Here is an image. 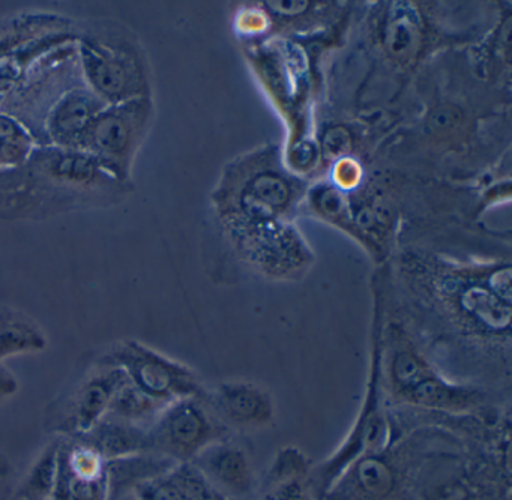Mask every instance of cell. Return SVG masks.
<instances>
[{
	"label": "cell",
	"instance_id": "cell-9",
	"mask_svg": "<svg viewBox=\"0 0 512 500\" xmlns=\"http://www.w3.org/2000/svg\"><path fill=\"white\" fill-rule=\"evenodd\" d=\"M310 460L295 446L280 449L253 500H310Z\"/></svg>",
	"mask_w": 512,
	"mask_h": 500
},
{
	"label": "cell",
	"instance_id": "cell-2",
	"mask_svg": "<svg viewBox=\"0 0 512 500\" xmlns=\"http://www.w3.org/2000/svg\"><path fill=\"white\" fill-rule=\"evenodd\" d=\"M226 431L205 392L167 404L148 427L149 446L151 452L172 463H191L211 443L224 439Z\"/></svg>",
	"mask_w": 512,
	"mask_h": 500
},
{
	"label": "cell",
	"instance_id": "cell-11",
	"mask_svg": "<svg viewBox=\"0 0 512 500\" xmlns=\"http://www.w3.org/2000/svg\"><path fill=\"white\" fill-rule=\"evenodd\" d=\"M79 439L97 449L106 460L151 452L148 428L112 416H106L91 431L79 436Z\"/></svg>",
	"mask_w": 512,
	"mask_h": 500
},
{
	"label": "cell",
	"instance_id": "cell-3",
	"mask_svg": "<svg viewBox=\"0 0 512 500\" xmlns=\"http://www.w3.org/2000/svg\"><path fill=\"white\" fill-rule=\"evenodd\" d=\"M148 115L145 97L104 107L86 131L80 151L94 157L113 179L122 181L128 176Z\"/></svg>",
	"mask_w": 512,
	"mask_h": 500
},
{
	"label": "cell",
	"instance_id": "cell-5",
	"mask_svg": "<svg viewBox=\"0 0 512 500\" xmlns=\"http://www.w3.org/2000/svg\"><path fill=\"white\" fill-rule=\"evenodd\" d=\"M127 382V376L118 367L97 364L65 398L53 424L56 433L79 437L91 431L106 418L113 398Z\"/></svg>",
	"mask_w": 512,
	"mask_h": 500
},
{
	"label": "cell",
	"instance_id": "cell-16",
	"mask_svg": "<svg viewBox=\"0 0 512 500\" xmlns=\"http://www.w3.org/2000/svg\"><path fill=\"white\" fill-rule=\"evenodd\" d=\"M32 137L7 115H0V169L22 166L32 154Z\"/></svg>",
	"mask_w": 512,
	"mask_h": 500
},
{
	"label": "cell",
	"instance_id": "cell-15",
	"mask_svg": "<svg viewBox=\"0 0 512 500\" xmlns=\"http://www.w3.org/2000/svg\"><path fill=\"white\" fill-rule=\"evenodd\" d=\"M166 406L127 382L113 398L107 416L148 428Z\"/></svg>",
	"mask_w": 512,
	"mask_h": 500
},
{
	"label": "cell",
	"instance_id": "cell-14",
	"mask_svg": "<svg viewBox=\"0 0 512 500\" xmlns=\"http://www.w3.org/2000/svg\"><path fill=\"white\" fill-rule=\"evenodd\" d=\"M61 439L49 443L38 455L14 490L17 500H52L58 476V455Z\"/></svg>",
	"mask_w": 512,
	"mask_h": 500
},
{
	"label": "cell",
	"instance_id": "cell-4",
	"mask_svg": "<svg viewBox=\"0 0 512 500\" xmlns=\"http://www.w3.org/2000/svg\"><path fill=\"white\" fill-rule=\"evenodd\" d=\"M80 58L89 85L104 103L113 106L142 97L143 71L127 47L86 37L80 41Z\"/></svg>",
	"mask_w": 512,
	"mask_h": 500
},
{
	"label": "cell",
	"instance_id": "cell-13",
	"mask_svg": "<svg viewBox=\"0 0 512 500\" xmlns=\"http://www.w3.org/2000/svg\"><path fill=\"white\" fill-rule=\"evenodd\" d=\"M47 337L25 313L0 307V364L14 356L43 352Z\"/></svg>",
	"mask_w": 512,
	"mask_h": 500
},
{
	"label": "cell",
	"instance_id": "cell-18",
	"mask_svg": "<svg viewBox=\"0 0 512 500\" xmlns=\"http://www.w3.org/2000/svg\"><path fill=\"white\" fill-rule=\"evenodd\" d=\"M20 383L16 374L11 373L4 364H0V404L13 398L19 392Z\"/></svg>",
	"mask_w": 512,
	"mask_h": 500
},
{
	"label": "cell",
	"instance_id": "cell-6",
	"mask_svg": "<svg viewBox=\"0 0 512 500\" xmlns=\"http://www.w3.org/2000/svg\"><path fill=\"white\" fill-rule=\"evenodd\" d=\"M52 500H109L107 460L79 437H61Z\"/></svg>",
	"mask_w": 512,
	"mask_h": 500
},
{
	"label": "cell",
	"instance_id": "cell-19",
	"mask_svg": "<svg viewBox=\"0 0 512 500\" xmlns=\"http://www.w3.org/2000/svg\"><path fill=\"white\" fill-rule=\"evenodd\" d=\"M11 479H13V467L5 455L0 454V500H8L10 497L11 491H13Z\"/></svg>",
	"mask_w": 512,
	"mask_h": 500
},
{
	"label": "cell",
	"instance_id": "cell-1",
	"mask_svg": "<svg viewBox=\"0 0 512 500\" xmlns=\"http://www.w3.org/2000/svg\"><path fill=\"white\" fill-rule=\"evenodd\" d=\"M97 364L118 367L131 385L163 404L200 397L206 392L193 368L139 341L116 344L98 359Z\"/></svg>",
	"mask_w": 512,
	"mask_h": 500
},
{
	"label": "cell",
	"instance_id": "cell-7",
	"mask_svg": "<svg viewBox=\"0 0 512 500\" xmlns=\"http://www.w3.org/2000/svg\"><path fill=\"white\" fill-rule=\"evenodd\" d=\"M206 401L226 428L266 430L277 418V406L271 392L253 380L218 383L214 391L206 392Z\"/></svg>",
	"mask_w": 512,
	"mask_h": 500
},
{
	"label": "cell",
	"instance_id": "cell-8",
	"mask_svg": "<svg viewBox=\"0 0 512 500\" xmlns=\"http://www.w3.org/2000/svg\"><path fill=\"white\" fill-rule=\"evenodd\" d=\"M203 478L227 499H247L256 490L253 464L245 449L220 439L203 449L193 461Z\"/></svg>",
	"mask_w": 512,
	"mask_h": 500
},
{
	"label": "cell",
	"instance_id": "cell-10",
	"mask_svg": "<svg viewBox=\"0 0 512 500\" xmlns=\"http://www.w3.org/2000/svg\"><path fill=\"white\" fill-rule=\"evenodd\" d=\"M104 107L106 104L94 92H68L49 116V134L53 142L58 148L80 151L86 131Z\"/></svg>",
	"mask_w": 512,
	"mask_h": 500
},
{
	"label": "cell",
	"instance_id": "cell-12",
	"mask_svg": "<svg viewBox=\"0 0 512 500\" xmlns=\"http://www.w3.org/2000/svg\"><path fill=\"white\" fill-rule=\"evenodd\" d=\"M176 464L154 452H140L127 457L107 460L109 500H121L143 482L167 472Z\"/></svg>",
	"mask_w": 512,
	"mask_h": 500
},
{
	"label": "cell",
	"instance_id": "cell-17",
	"mask_svg": "<svg viewBox=\"0 0 512 500\" xmlns=\"http://www.w3.org/2000/svg\"><path fill=\"white\" fill-rule=\"evenodd\" d=\"M137 500H188L179 464L134 488Z\"/></svg>",
	"mask_w": 512,
	"mask_h": 500
}]
</instances>
